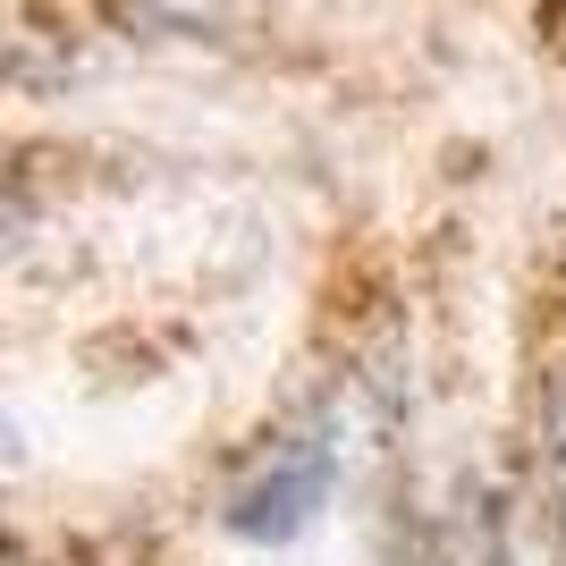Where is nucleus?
I'll use <instances>...</instances> for the list:
<instances>
[{"label":"nucleus","mask_w":566,"mask_h":566,"mask_svg":"<svg viewBox=\"0 0 566 566\" xmlns=\"http://www.w3.org/2000/svg\"><path fill=\"white\" fill-rule=\"evenodd\" d=\"M237 9H245V0H136V18L169 25V34H203V25L237 18Z\"/></svg>","instance_id":"1"},{"label":"nucleus","mask_w":566,"mask_h":566,"mask_svg":"<svg viewBox=\"0 0 566 566\" xmlns=\"http://www.w3.org/2000/svg\"><path fill=\"white\" fill-rule=\"evenodd\" d=\"M549 507H558V524H566V389H558V406H549Z\"/></svg>","instance_id":"2"}]
</instances>
